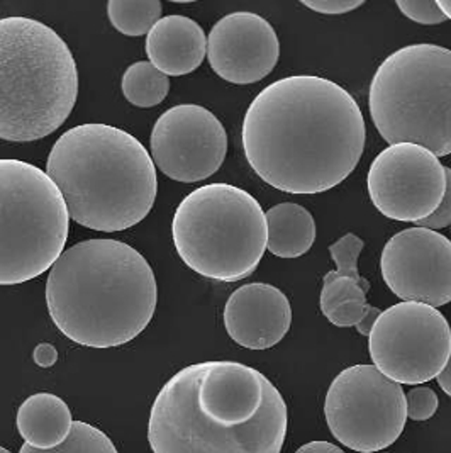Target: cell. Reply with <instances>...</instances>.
<instances>
[{
  "instance_id": "44dd1931",
  "label": "cell",
  "mask_w": 451,
  "mask_h": 453,
  "mask_svg": "<svg viewBox=\"0 0 451 453\" xmlns=\"http://www.w3.org/2000/svg\"><path fill=\"white\" fill-rule=\"evenodd\" d=\"M19 453H119L114 447L112 440L101 432L99 428L83 423V421H73L72 432L62 445L50 449V450H40L33 449L29 445H22Z\"/></svg>"
},
{
  "instance_id": "7402d4cb",
  "label": "cell",
  "mask_w": 451,
  "mask_h": 453,
  "mask_svg": "<svg viewBox=\"0 0 451 453\" xmlns=\"http://www.w3.org/2000/svg\"><path fill=\"white\" fill-rule=\"evenodd\" d=\"M325 286L321 290V311L325 316L336 310L340 304L358 301L367 303V292L370 290V284H360L348 277H334L331 272L325 275Z\"/></svg>"
},
{
  "instance_id": "83f0119b",
  "label": "cell",
  "mask_w": 451,
  "mask_h": 453,
  "mask_svg": "<svg viewBox=\"0 0 451 453\" xmlns=\"http://www.w3.org/2000/svg\"><path fill=\"white\" fill-rule=\"evenodd\" d=\"M363 4H365L363 0H316V2L302 0V5H306L319 14H328V16L348 14L351 11L362 7Z\"/></svg>"
},
{
  "instance_id": "8992f818",
  "label": "cell",
  "mask_w": 451,
  "mask_h": 453,
  "mask_svg": "<svg viewBox=\"0 0 451 453\" xmlns=\"http://www.w3.org/2000/svg\"><path fill=\"white\" fill-rule=\"evenodd\" d=\"M370 116L384 142L410 143L432 155H451V50L410 44L377 68Z\"/></svg>"
},
{
  "instance_id": "30bf717a",
  "label": "cell",
  "mask_w": 451,
  "mask_h": 453,
  "mask_svg": "<svg viewBox=\"0 0 451 453\" xmlns=\"http://www.w3.org/2000/svg\"><path fill=\"white\" fill-rule=\"evenodd\" d=\"M373 365L397 384H426L445 369L451 353L447 318L419 303L382 311L369 334Z\"/></svg>"
},
{
  "instance_id": "1f68e13d",
  "label": "cell",
  "mask_w": 451,
  "mask_h": 453,
  "mask_svg": "<svg viewBox=\"0 0 451 453\" xmlns=\"http://www.w3.org/2000/svg\"><path fill=\"white\" fill-rule=\"evenodd\" d=\"M440 9L443 11V14L447 16V19H451V2L450 0H438Z\"/></svg>"
},
{
  "instance_id": "5bb4252c",
  "label": "cell",
  "mask_w": 451,
  "mask_h": 453,
  "mask_svg": "<svg viewBox=\"0 0 451 453\" xmlns=\"http://www.w3.org/2000/svg\"><path fill=\"white\" fill-rule=\"evenodd\" d=\"M280 58L273 26L253 12H233L214 24L207 38V60L223 81L234 85L268 77Z\"/></svg>"
},
{
  "instance_id": "4dcf8cb0",
  "label": "cell",
  "mask_w": 451,
  "mask_h": 453,
  "mask_svg": "<svg viewBox=\"0 0 451 453\" xmlns=\"http://www.w3.org/2000/svg\"><path fill=\"white\" fill-rule=\"evenodd\" d=\"M436 379H438L440 388L445 391V394H448L451 397V353L450 358H448V362H447V365H445V369L441 371V373H440Z\"/></svg>"
},
{
  "instance_id": "f1b7e54d",
  "label": "cell",
  "mask_w": 451,
  "mask_h": 453,
  "mask_svg": "<svg viewBox=\"0 0 451 453\" xmlns=\"http://www.w3.org/2000/svg\"><path fill=\"white\" fill-rule=\"evenodd\" d=\"M33 358H34V364H36L38 367L50 369V367H53V365L57 364V360H58V351H57V349H55L53 345H50V343H40V345L34 349Z\"/></svg>"
},
{
  "instance_id": "d4e9b609",
  "label": "cell",
  "mask_w": 451,
  "mask_h": 453,
  "mask_svg": "<svg viewBox=\"0 0 451 453\" xmlns=\"http://www.w3.org/2000/svg\"><path fill=\"white\" fill-rule=\"evenodd\" d=\"M406 406H408V418L412 421H426L438 411L440 401L436 392L431 388L417 386L406 394Z\"/></svg>"
},
{
  "instance_id": "ffe728a7",
  "label": "cell",
  "mask_w": 451,
  "mask_h": 453,
  "mask_svg": "<svg viewBox=\"0 0 451 453\" xmlns=\"http://www.w3.org/2000/svg\"><path fill=\"white\" fill-rule=\"evenodd\" d=\"M160 0H109L107 14L111 24L126 36H143L162 19Z\"/></svg>"
},
{
  "instance_id": "ac0fdd59",
  "label": "cell",
  "mask_w": 451,
  "mask_h": 453,
  "mask_svg": "<svg viewBox=\"0 0 451 453\" xmlns=\"http://www.w3.org/2000/svg\"><path fill=\"white\" fill-rule=\"evenodd\" d=\"M267 218V250L279 258L306 255L316 242V221L306 207L282 203L270 207Z\"/></svg>"
},
{
  "instance_id": "e0dca14e",
  "label": "cell",
  "mask_w": 451,
  "mask_h": 453,
  "mask_svg": "<svg viewBox=\"0 0 451 453\" xmlns=\"http://www.w3.org/2000/svg\"><path fill=\"white\" fill-rule=\"evenodd\" d=\"M72 426L70 408L62 397L50 392L33 394L18 411V430L24 443L33 449L50 450L62 445Z\"/></svg>"
},
{
  "instance_id": "4316f807",
  "label": "cell",
  "mask_w": 451,
  "mask_h": 453,
  "mask_svg": "<svg viewBox=\"0 0 451 453\" xmlns=\"http://www.w3.org/2000/svg\"><path fill=\"white\" fill-rule=\"evenodd\" d=\"M445 173H447V190H445V197L441 201L440 207L431 214L430 218L423 219L417 223V226L428 227L432 231H438L441 227L451 226V168L445 166Z\"/></svg>"
},
{
  "instance_id": "3957f363",
  "label": "cell",
  "mask_w": 451,
  "mask_h": 453,
  "mask_svg": "<svg viewBox=\"0 0 451 453\" xmlns=\"http://www.w3.org/2000/svg\"><path fill=\"white\" fill-rule=\"evenodd\" d=\"M157 303L153 268L118 240H85L65 250L46 280L53 323L68 340L90 349L134 340L153 319Z\"/></svg>"
},
{
  "instance_id": "8fae6325",
  "label": "cell",
  "mask_w": 451,
  "mask_h": 453,
  "mask_svg": "<svg viewBox=\"0 0 451 453\" xmlns=\"http://www.w3.org/2000/svg\"><path fill=\"white\" fill-rule=\"evenodd\" d=\"M367 187L373 206L386 218L419 223L441 204L447 173L430 150L417 144H392L373 160Z\"/></svg>"
},
{
  "instance_id": "9a60e30c",
  "label": "cell",
  "mask_w": 451,
  "mask_h": 453,
  "mask_svg": "<svg viewBox=\"0 0 451 453\" xmlns=\"http://www.w3.org/2000/svg\"><path fill=\"white\" fill-rule=\"evenodd\" d=\"M292 325L287 296L270 284L236 288L225 306V326L234 343L248 350H268L279 345Z\"/></svg>"
},
{
  "instance_id": "7c38bea8",
  "label": "cell",
  "mask_w": 451,
  "mask_h": 453,
  "mask_svg": "<svg viewBox=\"0 0 451 453\" xmlns=\"http://www.w3.org/2000/svg\"><path fill=\"white\" fill-rule=\"evenodd\" d=\"M226 153L225 126L197 104L164 111L151 131V160L177 182L194 184L212 177L225 164Z\"/></svg>"
},
{
  "instance_id": "d6a6232c",
  "label": "cell",
  "mask_w": 451,
  "mask_h": 453,
  "mask_svg": "<svg viewBox=\"0 0 451 453\" xmlns=\"http://www.w3.org/2000/svg\"><path fill=\"white\" fill-rule=\"evenodd\" d=\"M0 453H11L7 449H4V447H0Z\"/></svg>"
},
{
  "instance_id": "9c48e42d",
  "label": "cell",
  "mask_w": 451,
  "mask_h": 453,
  "mask_svg": "<svg viewBox=\"0 0 451 453\" xmlns=\"http://www.w3.org/2000/svg\"><path fill=\"white\" fill-rule=\"evenodd\" d=\"M325 416L329 432L349 450L380 452L404 432L406 392L375 365H353L331 382Z\"/></svg>"
},
{
  "instance_id": "f546056e",
  "label": "cell",
  "mask_w": 451,
  "mask_h": 453,
  "mask_svg": "<svg viewBox=\"0 0 451 453\" xmlns=\"http://www.w3.org/2000/svg\"><path fill=\"white\" fill-rule=\"evenodd\" d=\"M295 453H345L340 447L329 441H310L302 445Z\"/></svg>"
},
{
  "instance_id": "603a6c76",
  "label": "cell",
  "mask_w": 451,
  "mask_h": 453,
  "mask_svg": "<svg viewBox=\"0 0 451 453\" xmlns=\"http://www.w3.org/2000/svg\"><path fill=\"white\" fill-rule=\"evenodd\" d=\"M365 247L363 240L358 238L356 234L348 233L338 242H334L329 247V255L336 264V270L331 272L334 277H348L360 284H369L360 273H358V258L360 253Z\"/></svg>"
},
{
  "instance_id": "6da1fadb",
  "label": "cell",
  "mask_w": 451,
  "mask_h": 453,
  "mask_svg": "<svg viewBox=\"0 0 451 453\" xmlns=\"http://www.w3.org/2000/svg\"><path fill=\"white\" fill-rule=\"evenodd\" d=\"M243 150L253 172L287 194H321L360 164L367 127L347 88L316 75L270 83L249 104Z\"/></svg>"
},
{
  "instance_id": "2e32d148",
  "label": "cell",
  "mask_w": 451,
  "mask_h": 453,
  "mask_svg": "<svg viewBox=\"0 0 451 453\" xmlns=\"http://www.w3.org/2000/svg\"><path fill=\"white\" fill-rule=\"evenodd\" d=\"M149 63L166 77L195 72L207 55V38L199 22L185 16H166L146 36Z\"/></svg>"
},
{
  "instance_id": "5b68a950",
  "label": "cell",
  "mask_w": 451,
  "mask_h": 453,
  "mask_svg": "<svg viewBox=\"0 0 451 453\" xmlns=\"http://www.w3.org/2000/svg\"><path fill=\"white\" fill-rule=\"evenodd\" d=\"M77 63L62 36L31 18L0 19V140L36 142L70 118Z\"/></svg>"
},
{
  "instance_id": "277c9868",
  "label": "cell",
  "mask_w": 451,
  "mask_h": 453,
  "mask_svg": "<svg viewBox=\"0 0 451 453\" xmlns=\"http://www.w3.org/2000/svg\"><path fill=\"white\" fill-rule=\"evenodd\" d=\"M46 173L62 192L70 219L103 233L141 223L158 190L157 166L144 144L103 123L63 133L48 155Z\"/></svg>"
},
{
  "instance_id": "484cf974",
  "label": "cell",
  "mask_w": 451,
  "mask_h": 453,
  "mask_svg": "<svg viewBox=\"0 0 451 453\" xmlns=\"http://www.w3.org/2000/svg\"><path fill=\"white\" fill-rule=\"evenodd\" d=\"M397 9L409 18L410 21L417 24H426V26H434L447 21V16L440 9L438 2L434 0H423V2H414V0H397Z\"/></svg>"
},
{
  "instance_id": "ba28073f",
  "label": "cell",
  "mask_w": 451,
  "mask_h": 453,
  "mask_svg": "<svg viewBox=\"0 0 451 453\" xmlns=\"http://www.w3.org/2000/svg\"><path fill=\"white\" fill-rule=\"evenodd\" d=\"M68 227L66 203L48 173L0 158V286H19L53 267Z\"/></svg>"
},
{
  "instance_id": "cb8c5ba5",
  "label": "cell",
  "mask_w": 451,
  "mask_h": 453,
  "mask_svg": "<svg viewBox=\"0 0 451 453\" xmlns=\"http://www.w3.org/2000/svg\"><path fill=\"white\" fill-rule=\"evenodd\" d=\"M382 311L375 306H369L367 303H358V301H349L340 304L333 312H329L328 321L331 325L338 328H351L356 326V330L363 336H369L370 331L373 328L375 321Z\"/></svg>"
},
{
  "instance_id": "4fadbf2b",
  "label": "cell",
  "mask_w": 451,
  "mask_h": 453,
  "mask_svg": "<svg viewBox=\"0 0 451 453\" xmlns=\"http://www.w3.org/2000/svg\"><path fill=\"white\" fill-rule=\"evenodd\" d=\"M387 288L404 303L440 308L451 303V242L428 227L394 234L380 258Z\"/></svg>"
},
{
  "instance_id": "d6986e66",
  "label": "cell",
  "mask_w": 451,
  "mask_h": 453,
  "mask_svg": "<svg viewBox=\"0 0 451 453\" xmlns=\"http://www.w3.org/2000/svg\"><path fill=\"white\" fill-rule=\"evenodd\" d=\"M121 88L127 103L141 109H149L166 99L170 81L151 63L136 62L124 72Z\"/></svg>"
},
{
  "instance_id": "52a82bcc",
  "label": "cell",
  "mask_w": 451,
  "mask_h": 453,
  "mask_svg": "<svg viewBox=\"0 0 451 453\" xmlns=\"http://www.w3.org/2000/svg\"><path fill=\"white\" fill-rule=\"evenodd\" d=\"M172 236L187 267L212 280L238 282L256 270L267 251V218L247 190L207 184L179 204Z\"/></svg>"
},
{
  "instance_id": "7a4b0ae2",
  "label": "cell",
  "mask_w": 451,
  "mask_h": 453,
  "mask_svg": "<svg viewBox=\"0 0 451 453\" xmlns=\"http://www.w3.org/2000/svg\"><path fill=\"white\" fill-rule=\"evenodd\" d=\"M287 426V404L262 372L203 362L158 392L148 441L155 453H280Z\"/></svg>"
}]
</instances>
